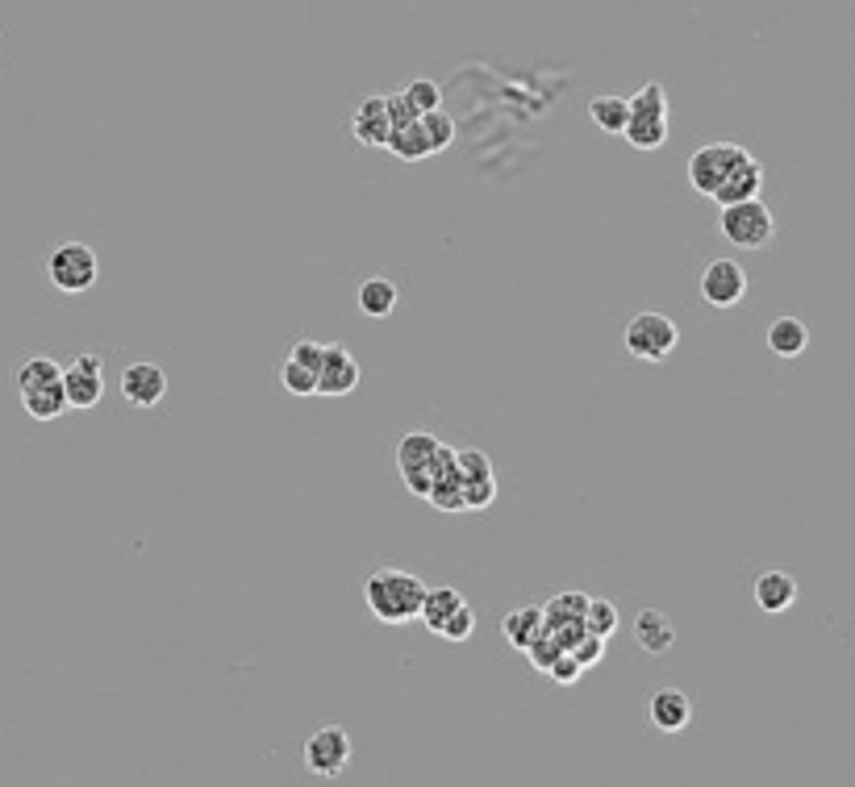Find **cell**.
<instances>
[{"label": "cell", "instance_id": "1", "mask_svg": "<svg viewBox=\"0 0 855 787\" xmlns=\"http://www.w3.org/2000/svg\"><path fill=\"white\" fill-rule=\"evenodd\" d=\"M421 596H426V580L409 575V571H397V567H381L363 583V600H367L372 617L384 621V625L418 621Z\"/></svg>", "mask_w": 855, "mask_h": 787}, {"label": "cell", "instance_id": "2", "mask_svg": "<svg viewBox=\"0 0 855 787\" xmlns=\"http://www.w3.org/2000/svg\"><path fill=\"white\" fill-rule=\"evenodd\" d=\"M718 229H723L726 242L739 246V250H763L777 238V217L760 196H751V201H739V205H723Z\"/></svg>", "mask_w": 855, "mask_h": 787}, {"label": "cell", "instance_id": "3", "mask_svg": "<svg viewBox=\"0 0 855 787\" xmlns=\"http://www.w3.org/2000/svg\"><path fill=\"white\" fill-rule=\"evenodd\" d=\"M627 351L634 358H643V363H664L672 351H676V342H681V330H676V321L664 317V313H655V309H643V313H634L627 321Z\"/></svg>", "mask_w": 855, "mask_h": 787}, {"label": "cell", "instance_id": "4", "mask_svg": "<svg viewBox=\"0 0 855 787\" xmlns=\"http://www.w3.org/2000/svg\"><path fill=\"white\" fill-rule=\"evenodd\" d=\"M100 276V262H96L93 246L84 242H58L46 259V280L55 283L58 292L76 297V292H88Z\"/></svg>", "mask_w": 855, "mask_h": 787}, {"label": "cell", "instance_id": "5", "mask_svg": "<svg viewBox=\"0 0 855 787\" xmlns=\"http://www.w3.org/2000/svg\"><path fill=\"white\" fill-rule=\"evenodd\" d=\"M742 159H747V150L739 142H709V147L693 150V159H688V184L697 187L702 196H714V187L723 184Z\"/></svg>", "mask_w": 855, "mask_h": 787}, {"label": "cell", "instance_id": "6", "mask_svg": "<svg viewBox=\"0 0 855 787\" xmlns=\"http://www.w3.org/2000/svg\"><path fill=\"white\" fill-rule=\"evenodd\" d=\"M346 763H351V733L342 725H325V730L309 733V742H304V767H309V775L334 779V775H342Z\"/></svg>", "mask_w": 855, "mask_h": 787}, {"label": "cell", "instance_id": "7", "mask_svg": "<svg viewBox=\"0 0 855 787\" xmlns=\"http://www.w3.org/2000/svg\"><path fill=\"white\" fill-rule=\"evenodd\" d=\"M702 300L709 309H735L747 297V271L735 259H714L702 271Z\"/></svg>", "mask_w": 855, "mask_h": 787}, {"label": "cell", "instance_id": "8", "mask_svg": "<svg viewBox=\"0 0 855 787\" xmlns=\"http://www.w3.org/2000/svg\"><path fill=\"white\" fill-rule=\"evenodd\" d=\"M105 363L100 355H76L72 367H63V392H67V409H93L105 396Z\"/></svg>", "mask_w": 855, "mask_h": 787}, {"label": "cell", "instance_id": "9", "mask_svg": "<svg viewBox=\"0 0 855 787\" xmlns=\"http://www.w3.org/2000/svg\"><path fill=\"white\" fill-rule=\"evenodd\" d=\"M355 388H360V363L346 346L330 342L318 367V396H351Z\"/></svg>", "mask_w": 855, "mask_h": 787}, {"label": "cell", "instance_id": "10", "mask_svg": "<svg viewBox=\"0 0 855 787\" xmlns=\"http://www.w3.org/2000/svg\"><path fill=\"white\" fill-rule=\"evenodd\" d=\"M121 396L138 409H154L168 396V375L159 363H130L121 371Z\"/></svg>", "mask_w": 855, "mask_h": 787}, {"label": "cell", "instance_id": "11", "mask_svg": "<svg viewBox=\"0 0 855 787\" xmlns=\"http://www.w3.org/2000/svg\"><path fill=\"white\" fill-rule=\"evenodd\" d=\"M646 716H651V725L660 733H681L693 721V700L681 688H660L651 696V704H646Z\"/></svg>", "mask_w": 855, "mask_h": 787}, {"label": "cell", "instance_id": "12", "mask_svg": "<svg viewBox=\"0 0 855 787\" xmlns=\"http://www.w3.org/2000/svg\"><path fill=\"white\" fill-rule=\"evenodd\" d=\"M447 450L435 433H405L397 442V467L400 471H418V467H430L438 475L442 467V459H447Z\"/></svg>", "mask_w": 855, "mask_h": 787}, {"label": "cell", "instance_id": "13", "mask_svg": "<svg viewBox=\"0 0 855 787\" xmlns=\"http://www.w3.org/2000/svg\"><path fill=\"white\" fill-rule=\"evenodd\" d=\"M760 187H763V168H760V159H742L739 168L726 175L723 184L714 187V201L718 205H739V201H751V196H760Z\"/></svg>", "mask_w": 855, "mask_h": 787}, {"label": "cell", "instance_id": "14", "mask_svg": "<svg viewBox=\"0 0 855 787\" xmlns=\"http://www.w3.org/2000/svg\"><path fill=\"white\" fill-rule=\"evenodd\" d=\"M351 133L360 138L363 147H384V142H388L393 126H388V112H384V96H367V100H360V105H355V117H351Z\"/></svg>", "mask_w": 855, "mask_h": 787}, {"label": "cell", "instance_id": "15", "mask_svg": "<svg viewBox=\"0 0 855 787\" xmlns=\"http://www.w3.org/2000/svg\"><path fill=\"white\" fill-rule=\"evenodd\" d=\"M634 642L643 646L646 655H667L672 646H676V625L667 613L660 608H643L639 617H634Z\"/></svg>", "mask_w": 855, "mask_h": 787}, {"label": "cell", "instance_id": "16", "mask_svg": "<svg viewBox=\"0 0 855 787\" xmlns=\"http://www.w3.org/2000/svg\"><path fill=\"white\" fill-rule=\"evenodd\" d=\"M793 600H798V580L789 571H763L760 580H756V604H760V613H772V617L789 613Z\"/></svg>", "mask_w": 855, "mask_h": 787}, {"label": "cell", "instance_id": "17", "mask_svg": "<svg viewBox=\"0 0 855 787\" xmlns=\"http://www.w3.org/2000/svg\"><path fill=\"white\" fill-rule=\"evenodd\" d=\"M355 304H360L363 317H393V309L400 304V288L388 276H367L355 292Z\"/></svg>", "mask_w": 855, "mask_h": 787}, {"label": "cell", "instance_id": "18", "mask_svg": "<svg viewBox=\"0 0 855 787\" xmlns=\"http://www.w3.org/2000/svg\"><path fill=\"white\" fill-rule=\"evenodd\" d=\"M805 346H810V330H805V321L801 317H777L768 325V351L777 358H798L805 355Z\"/></svg>", "mask_w": 855, "mask_h": 787}, {"label": "cell", "instance_id": "19", "mask_svg": "<svg viewBox=\"0 0 855 787\" xmlns=\"http://www.w3.org/2000/svg\"><path fill=\"white\" fill-rule=\"evenodd\" d=\"M21 405L25 412L34 417V421H55L67 412V392H63V379L58 384H42V388H30V392H21Z\"/></svg>", "mask_w": 855, "mask_h": 787}, {"label": "cell", "instance_id": "20", "mask_svg": "<svg viewBox=\"0 0 855 787\" xmlns=\"http://www.w3.org/2000/svg\"><path fill=\"white\" fill-rule=\"evenodd\" d=\"M543 629H547L543 625V608H513L510 617L501 621V634H505V642H510L513 650H526Z\"/></svg>", "mask_w": 855, "mask_h": 787}, {"label": "cell", "instance_id": "21", "mask_svg": "<svg viewBox=\"0 0 855 787\" xmlns=\"http://www.w3.org/2000/svg\"><path fill=\"white\" fill-rule=\"evenodd\" d=\"M627 142L634 150H660L667 142V117H651V112H630Z\"/></svg>", "mask_w": 855, "mask_h": 787}, {"label": "cell", "instance_id": "22", "mask_svg": "<svg viewBox=\"0 0 855 787\" xmlns=\"http://www.w3.org/2000/svg\"><path fill=\"white\" fill-rule=\"evenodd\" d=\"M459 604H463V596H459L456 587H426V596H421V608H418V621L426 625V629H442V621L456 613Z\"/></svg>", "mask_w": 855, "mask_h": 787}, {"label": "cell", "instance_id": "23", "mask_svg": "<svg viewBox=\"0 0 855 787\" xmlns=\"http://www.w3.org/2000/svg\"><path fill=\"white\" fill-rule=\"evenodd\" d=\"M589 117H592V126H597V130L622 133L627 130V121H630V105L622 100V96H592Z\"/></svg>", "mask_w": 855, "mask_h": 787}, {"label": "cell", "instance_id": "24", "mask_svg": "<svg viewBox=\"0 0 855 787\" xmlns=\"http://www.w3.org/2000/svg\"><path fill=\"white\" fill-rule=\"evenodd\" d=\"M384 150H393V154H397V159H405V163H418V159H426V154H435L418 121H409V126H400V130L388 133Z\"/></svg>", "mask_w": 855, "mask_h": 787}, {"label": "cell", "instance_id": "25", "mask_svg": "<svg viewBox=\"0 0 855 787\" xmlns=\"http://www.w3.org/2000/svg\"><path fill=\"white\" fill-rule=\"evenodd\" d=\"M58 379H63V367L55 358H25L18 367V392H30V388H42V384H58Z\"/></svg>", "mask_w": 855, "mask_h": 787}, {"label": "cell", "instance_id": "26", "mask_svg": "<svg viewBox=\"0 0 855 787\" xmlns=\"http://www.w3.org/2000/svg\"><path fill=\"white\" fill-rule=\"evenodd\" d=\"M280 384H285V392H292V396H318V371H309V367L297 363V358H285V363H280Z\"/></svg>", "mask_w": 855, "mask_h": 787}, {"label": "cell", "instance_id": "27", "mask_svg": "<svg viewBox=\"0 0 855 787\" xmlns=\"http://www.w3.org/2000/svg\"><path fill=\"white\" fill-rule=\"evenodd\" d=\"M418 126H421V133H426V142H430V150H447L451 147V138H456V121L447 117V112H421L418 117Z\"/></svg>", "mask_w": 855, "mask_h": 787}, {"label": "cell", "instance_id": "28", "mask_svg": "<svg viewBox=\"0 0 855 787\" xmlns=\"http://www.w3.org/2000/svg\"><path fill=\"white\" fill-rule=\"evenodd\" d=\"M405 100L414 105V112H435L438 105H442V88H438L435 79H426V75H418V79H409L405 84Z\"/></svg>", "mask_w": 855, "mask_h": 787}, {"label": "cell", "instance_id": "29", "mask_svg": "<svg viewBox=\"0 0 855 787\" xmlns=\"http://www.w3.org/2000/svg\"><path fill=\"white\" fill-rule=\"evenodd\" d=\"M618 625H622V617H618V608H613L609 600H589V608H585V629H589V634L609 637Z\"/></svg>", "mask_w": 855, "mask_h": 787}, {"label": "cell", "instance_id": "30", "mask_svg": "<svg viewBox=\"0 0 855 787\" xmlns=\"http://www.w3.org/2000/svg\"><path fill=\"white\" fill-rule=\"evenodd\" d=\"M630 105V112H651V117H667V93H664V84H643L639 93L630 96L627 100Z\"/></svg>", "mask_w": 855, "mask_h": 787}, {"label": "cell", "instance_id": "31", "mask_svg": "<svg viewBox=\"0 0 855 787\" xmlns=\"http://www.w3.org/2000/svg\"><path fill=\"white\" fill-rule=\"evenodd\" d=\"M475 634V613H472V604L463 600L451 617L442 621V629H438V637H447V642H468V637Z\"/></svg>", "mask_w": 855, "mask_h": 787}, {"label": "cell", "instance_id": "32", "mask_svg": "<svg viewBox=\"0 0 855 787\" xmlns=\"http://www.w3.org/2000/svg\"><path fill=\"white\" fill-rule=\"evenodd\" d=\"M496 500V475L484 479H463V505L468 508H489Z\"/></svg>", "mask_w": 855, "mask_h": 787}, {"label": "cell", "instance_id": "33", "mask_svg": "<svg viewBox=\"0 0 855 787\" xmlns=\"http://www.w3.org/2000/svg\"><path fill=\"white\" fill-rule=\"evenodd\" d=\"M456 463H459V475H463V479H484V475H493V459H489L484 450H456Z\"/></svg>", "mask_w": 855, "mask_h": 787}, {"label": "cell", "instance_id": "34", "mask_svg": "<svg viewBox=\"0 0 855 787\" xmlns=\"http://www.w3.org/2000/svg\"><path fill=\"white\" fill-rule=\"evenodd\" d=\"M568 650L580 658V667H597V662L606 658V637H597V634H589V629H585V634L571 642Z\"/></svg>", "mask_w": 855, "mask_h": 787}, {"label": "cell", "instance_id": "35", "mask_svg": "<svg viewBox=\"0 0 855 787\" xmlns=\"http://www.w3.org/2000/svg\"><path fill=\"white\" fill-rule=\"evenodd\" d=\"M547 675H552L555 683H576V679L585 675V667H580V658H576V655H571V650H568V646H564V650H559V655L552 658V667H547Z\"/></svg>", "mask_w": 855, "mask_h": 787}, {"label": "cell", "instance_id": "36", "mask_svg": "<svg viewBox=\"0 0 855 787\" xmlns=\"http://www.w3.org/2000/svg\"><path fill=\"white\" fill-rule=\"evenodd\" d=\"M384 112H388V126H393V130H400V126H409V121H418V112H414V105L405 100V93L384 96Z\"/></svg>", "mask_w": 855, "mask_h": 787}, {"label": "cell", "instance_id": "37", "mask_svg": "<svg viewBox=\"0 0 855 787\" xmlns=\"http://www.w3.org/2000/svg\"><path fill=\"white\" fill-rule=\"evenodd\" d=\"M288 358H297V363H304L309 371H318V367H322V358H325V346L322 342H309V337H304V342H292Z\"/></svg>", "mask_w": 855, "mask_h": 787}]
</instances>
